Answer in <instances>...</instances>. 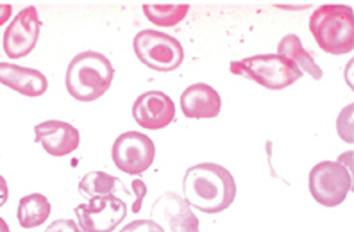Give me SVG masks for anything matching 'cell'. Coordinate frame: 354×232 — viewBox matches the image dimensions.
Masks as SVG:
<instances>
[{"instance_id":"obj_1","label":"cell","mask_w":354,"mask_h":232,"mask_svg":"<svg viewBox=\"0 0 354 232\" xmlns=\"http://www.w3.org/2000/svg\"><path fill=\"white\" fill-rule=\"evenodd\" d=\"M183 198L201 213L216 215L234 202L236 181L222 164H194L186 170L183 179Z\"/></svg>"},{"instance_id":"obj_3","label":"cell","mask_w":354,"mask_h":232,"mask_svg":"<svg viewBox=\"0 0 354 232\" xmlns=\"http://www.w3.org/2000/svg\"><path fill=\"white\" fill-rule=\"evenodd\" d=\"M310 32L317 45L333 56H344L354 48V13L351 6L326 4L310 18Z\"/></svg>"},{"instance_id":"obj_10","label":"cell","mask_w":354,"mask_h":232,"mask_svg":"<svg viewBox=\"0 0 354 232\" xmlns=\"http://www.w3.org/2000/svg\"><path fill=\"white\" fill-rule=\"evenodd\" d=\"M38 9L35 6L24 8L17 17L11 20L4 32V52L9 59H22L35 50L39 38Z\"/></svg>"},{"instance_id":"obj_15","label":"cell","mask_w":354,"mask_h":232,"mask_svg":"<svg viewBox=\"0 0 354 232\" xmlns=\"http://www.w3.org/2000/svg\"><path fill=\"white\" fill-rule=\"evenodd\" d=\"M277 56L292 61L301 72H306L315 81H320L322 75H324V72L317 65L313 56L303 47V41L299 39L297 35H286L281 38L279 45H277Z\"/></svg>"},{"instance_id":"obj_16","label":"cell","mask_w":354,"mask_h":232,"mask_svg":"<svg viewBox=\"0 0 354 232\" xmlns=\"http://www.w3.org/2000/svg\"><path fill=\"white\" fill-rule=\"evenodd\" d=\"M79 193L88 198L108 197V195H115V197L124 195L127 198L133 191H129L118 177H113L106 172H90L79 182Z\"/></svg>"},{"instance_id":"obj_11","label":"cell","mask_w":354,"mask_h":232,"mask_svg":"<svg viewBox=\"0 0 354 232\" xmlns=\"http://www.w3.org/2000/svg\"><path fill=\"white\" fill-rule=\"evenodd\" d=\"M133 118L143 129L161 130L176 120V104L165 91H145L134 100Z\"/></svg>"},{"instance_id":"obj_4","label":"cell","mask_w":354,"mask_h":232,"mask_svg":"<svg viewBox=\"0 0 354 232\" xmlns=\"http://www.w3.org/2000/svg\"><path fill=\"white\" fill-rule=\"evenodd\" d=\"M233 75L256 82L265 90L281 91L303 77V72L277 54H258L242 61H233L229 66Z\"/></svg>"},{"instance_id":"obj_24","label":"cell","mask_w":354,"mask_h":232,"mask_svg":"<svg viewBox=\"0 0 354 232\" xmlns=\"http://www.w3.org/2000/svg\"><path fill=\"white\" fill-rule=\"evenodd\" d=\"M0 232H11L9 231V225L4 218H0Z\"/></svg>"},{"instance_id":"obj_13","label":"cell","mask_w":354,"mask_h":232,"mask_svg":"<svg viewBox=\"0 0 354 232\" xmlns=\"http://www.w3.org/2000/svg\"><path fill=\"white\" fill-rule=\"evenodd\" d=\"M181 111L192 120H209L221 115L222 99L218 91L209 84L197 82L186 88L181 93Z\"/></svg>"},{"instance_id":"obj_7","label":"cell","mask_w":354,"mask_h":232,"mask_svg":"<svg viewBox=\"0 0 354 232\" xmlns=\"http://www.w3.org/2000/svg\"><path fill=\"white\" fill-rule=\"evenodd\" d=\"M115 166L127 175H142L156 160V145L147 134L129 130L122 133L111 146Z\"/></svg>"},{"instance_id":"obj_6","label":"cell","mask_w":354,"mask_h":232,"mask_svg":"<svg viewBox=\"0 0 354 232\" xmlns=\"http://www.w3.org/2000/svg\"><path fill=\"white\" fill-rule=\"evenodd\" d=\"M310 195L317 204L324 207H337L346 202L353 189V175L344 163L320 161L311 168L308 179Z\"/></svg>"},{"instance_id":"obj_20","label":"cell","mask_w":354,"mask_h":232,"mask_svg":"<svg viewBox=\"0 0 354 232\" xmlns=\"http://www.w3.org/2000/svg\"><path fill=\"white\" fill-rule=\"evenodd\" d=\"M45 232H84L81 227H79L77 222L70 218H61L56 220V222H52Z\"/></svg>"},{"instance_id":"obj_17","label":"cell","mask_w":354,"mask_h":232,"mask_svg":"<svg viewBox=\"0 0 354 232\" xmlns=\"http://www.w3.org/2000/svg\"><path fill=\"white\" fill-rule=\"evenodd\" d=\"M52 206L44 193H30L20 198L17 218L22 229H36L44 225L50 216Z\"/></svg>"},{"instance_id":"obj_9","label":"cell","mask_w":354,"mask_h":232,"mask_svg":"<svg viewBox=\"0 0 354 232\" xmlns=\"http://www.w3.org/2000/svg\"><path fill=\"white\" fill-rule=\"evenodd\" d=\"M151 218L165 232H201L199 218L181 195L167 191L152 204Z\"/></svg>"},{"instance_id":"obj_19","label":"cell","mask_w":354,"mask_h":232,"mask_svg":"<svg viewBox=\"0 0 354 232\" xmlns=\"http://www.w3.org/2000/svg\"><path fill=\"white\" fill-rule=\"evenodd\" d=\"M120 232H165L154 220H134L122 229Z\"/></svg>"},{"instance_id":"obj_18","label":"cell","mask_w":354,"mask_h":232,"mask_svg":"<svg viewBox=\"0 0 354 232\" xmlns=\"http://www.w3.org/2000/svg\"><path fill=\"white\" fill-rule=\"evenodd\" d=\"M188 4H154L143 6V13L158 27H174L188 14Z\"/></svg>"},{"instance_id":"obj_22","label":"cell","mask_w":354,"mask_h":232,"mask_svg":"<svg viewBox=\"0 0 354 232\" xmlns=\"http://www.w3.org/2000/svg\"><path fill=\"white\" fill-rule=\"evenodd\" d=\"M13 14V6L11 4H0V26H4L9 18Z\"/></svg>"},{"instance_id":"obj_5","label":"cell","mask_w":354,"mask_h":232,"mask_svg":"<svg viewBox=\"0 0 354 232\" xmlns=\"http://www.w3.org/2000/svg\"><path fill=\"white\" fill-rule=\"evenodd\" d=\"M133 48L143 65L156 72H174L185 61V48L179 39L154 29H145L134 36Z\"/></svg>"},{"instance_id":"obj_23","label":"cell","mask_w":354,"mask_h":232,"mask_svg":"<svg viewBox=\"0 0 354 232\" xmlns=\"http://www.w3.org/2000/svg\"><path fill=\"white\" fill-rule=\"evenodd\" d=\"M9 198V188H8V181H6L4 177L0 175V207L6 206Z\"/></svg>"},{"instance_id":"obj_2","label":"cell","mask_w":354,"mask_h":232,"mask_svg":"<svg viewBox=\"0 0 354 232\" xmlns=\"http://www.w3.org/2000/svg\"><path fill=\"white\" fill-rule=\"evenodd\" d=\"M115 68L108 57L95 50L81 52L66 68V91L77 102H95L111 88Z\"/></svg>"},{"instance_id":"obj_12","label":"cell","mask_w":354,"mask_h":232,"mask_svg":"<svg viewBox=\"0 0 354 232\" xmlns=\"http://www.w3.org/2000/svg\"><path fill=\"white\" fill-rule=\"evenodd\" d=\"M35 139L47 154L65 157L79 148L81 134L74 125L61 120H45L35 127Z\"/></svg>"},{"instance_id":"obj_14","label":"cell","mask_w":354,"mask_h":232,"mask_svg":"<svg viewBox=\"0 0 354 232\" xmlns=\"http://www.w3.org/2000/svg\"><path fill=\"white\" fill-rule=\"evenodd\" d=\"M0 84L30 99L41 97L48 90L47 77L39 70L13 63H0Z\"/></svg>"},{"instance_id":"obj_21","label":"cell","mask_w":354,"mask_h":232,"mask_svg":"<svg viewBox=\"0 0 354 232\" xmlns=\"http://www.w3.org/2000/svg\"><path fill=\"white\" fill-rule=\"evenodd\" d=\"M133 191L134 195H136V198H134V206H133V213H140V209H142V202L143 198H145V195H147V186H145V182L140 181V179H134L133 181Z\"/></svg>"},{"instance_id":"obj_8","label":"cell","mask_w":354,"mask_h":232,"mask_svg":"<svg viewBox=\"0 0 354 232\" xmlns=\"http://www.w3.org/2000/svg\"><path fill=\"white\" fill-rule=\"evenodd\" d=\"M75 216L84 232H113L126 220L127 204L115 195L95 197L75 207Z\"/></svg>"}]
</instances>
